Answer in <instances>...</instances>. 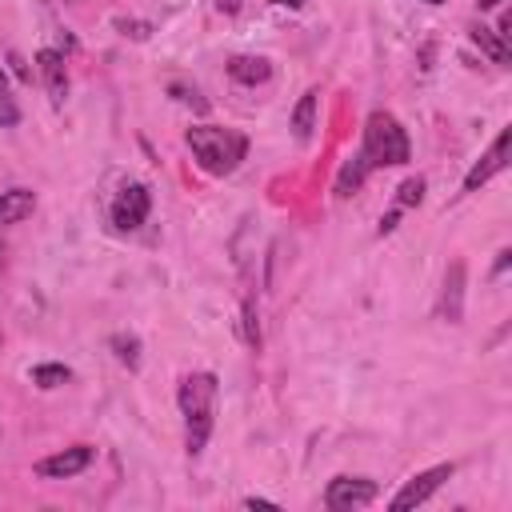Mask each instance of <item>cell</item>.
<instances>
[{
	"mask_svg": "<svg viewBox=\"0 0 512 512\" xmlns=\"http://www.w3.org/2000/svg\"><path fill=\"white\" fill-rule=\"evenodd\" d=\"M408 132L400 128V120L396 116H388V112H372L368 116V124H364V144H360V152L340 168V176H336V196H352L360 184H364V176L372 172V168H396V164H404L408 160Z\"/></svg>",
	"mask_w": 512,
	"mask_h": 512,
	"instance_id": "6da1fadb",
	"label": "cell"
},
{
	"mask_svg": "<svg viewBox=\"0 0 512 512\" xmlns=\"http://www.w3.org/2000/svg\"><path fill=\"white\" fill-rule=\"evenodd\" d=\"M180 416H184V448L188 456H200L212 424H216V376L212 372H188L180 380Z\"/></svg>",
	"mask_w": 512,
	"mask_h": 512,
	"instance_id": "7a4b0ae2",
	"label": "cell"
},
{
	"mask_svg": "<svg viewBox=\"0 0 512 512\" xmlns=\"http://www.w3.org/2000/svg\"><path fill=\"white\" fill-rule=\"evenodd\" d=\"M188 148L196 156V164L212 176H228L240 160H244V148L248 140L236 132V128H216V124H196L188 128Z\"/></svg>",
	"mask_w": 512,
	"mask_h": 512,
	"instance_id": "3957f363",
	"label": "cell"
},
{
	"mask_svg": "<svg viewBox=\"0 0 512 512\" xmlns=\"http://www.w3.org/2000/svg\"><path fill=\"white\" fill-rule=\"evenodd\" d=\"M148 212H152V196H148L144 184H124L112 200V224L120 232H136L148 220Z\"/></svg>",
	"mask_w": 512,
	"mask_h": 512,
	"instance_id": "277c9868",
	"label": "cell"
},
{
	"mask_svg": "<svg viewBox=\"0 0 512 512\" xmlns=\"http://www.w3.org/2000/svg\"><path fill=\"white\" fill-rule=\"evenodd\" d=\"M372 500H376V484L364 480V476H336L324 488V504L332 512H352V508H364Z\"/></svg>",
	"mask_w": 512,
	"mask_h": 512,
	"instance_id": "5b68a950",
	"label": "cell"
},
{
	"mask_svg": "<svg viewBox=\"0 0 512 512\" xmlns=\"http://www.w3.org/2000/svg\"><path fill=\"white\" fill-rule=\"evenodd\" d=\"M448 476H452V464H436V468H428V472H416V476L392 496V508L400 512V508H416V504H424Z\"/></svg>",
	"mask_w": 512,
	"mask_h": 512,
	"instance_id": "8992f818",
	"label": "cell"
},
{
	"mask_svg": "<svg viewBox=\"0 0 512 512\" xmlns=\"http://www.w3.org/2000/svg\"><path fill=\"white\" fill-rule=\"evenodd\" d=\"M88 464H92V448H88V444H72V448H64V452L44 456V460L36 464V472L48 476V480H68V476H80Z\"/></svg>",
	"mask_w": 512,
	"mask_h": 512,
	"instance_id": "52a82bcc",
	"label": "cell"
},
{
	"mask_svg": "<svg viewBox=\"0 0 512 512\" xmlns=\"http://www.w3.org/2000/svg\"><path fill=\"white\" fill-rule=\"evenodd\" d=\"M508 136H512V132H508V128H500V136L492 140V148H488V152L468 168V176H464V192H476L480 184H488V180L508 164Z\"/></svg>",
	"mask_w": 512,
	"mask_h": 512,
	"instance_id": "ba28073f",
	"label": "cell"
},
{
	"mask_svg": "<svg viewBox=\"0 0 512 512\" xmlns=\"http://www.w3.org/2000/svg\"><path fill=\"white\" fill-rule=\"evenodd\" d=\"M36 64H40V80H44L52 104H64V96H68V68H64V56L52 52V48H40V52H36Z\"/></svg>",
	"mask_w": 512,
	"mask_h": 512,
	"instance_id": "9c48e42d",
	"label": "cell"
},
{
	"mask_svg": "<svg viewBox=\"0 0 512 512\" xmlns=\"http://www.w3.org/2000/svg\"><path fill=\"white\" fill-rule=\"evenodd\" d=\"M32 208H36V192H28V188H8V192H0V228L28 220Z\"/></svg>",
	"mask_w": 512,
	"mask_h": 512,
	"instance_id": "30bf717a",
	"label": "cell"
},
{
	"mask_svg": "<svg viewBox=\"0 0 512 512\" xmlns=\"http://www.w3.org/2000/svg\"><path fill=\"white\" fill-rule=\"evenodd\" d=\"M460 316H464V264L452 260L448 280H444V320L460 324Z\"/></svg>",
	"mask_w": 512,
	"mask_h": 512,
	"instance_id": "8fae6325",
	"label": "cell"
},
{
	"mask_svg": "<svg viewBox=\"0 0 512 512\" xmlns=\"http://www.w3.org/2000/svg\"><path fill=\"white\" fill-rule=\"evenodd\" d=\"M228 76L236 84H264L272 76V64L264 56H232L228 60Z\"/></svg>",
	"mask_w": 512,
	"mask_h": 512,
	"instance_id": "7c38bea8",
	"label": "cell"
},
{
	"mask_svg": "<svg viewBox=\"0 0 512 512\" xmlns=\"http://www.w3.org/2000/svg\"><path fill=\"white\" fill-rule=\"evenodd\" d=\"M312 128H316V92H304L300 104L292 108V136H296V144H308Z\"/></svg>",
	"mask_w": 512,
	"mask_h": 512,
	"instance_id": "4fadbf2b",
	"label": "cell"
},
{
	"mask_svg": "<svg viewBox=\"0 0 512 512\" xmlns=\"http://www.w3.org/2000/svg\"><path fill=\"white\" fill-rule=\"evenodd\" d=\"M472 40H476V44H480L496 64H508V60H512V56H508V48H504V36H500V32H492V28H484V24H480V28H472Z\"/></svg>",
	"mask_w": 512,
	"mask_h": 512,
	"instance_id": "5bb4252c",
	"label": "cell"
},
{
	"mask_svg": "<svg viewBox=\"0 0 512 512\" xmlns=\"http://www.w3.org/2000/svg\"><path fill=\"white\" fill-rule=\"evenodd\" d=\"M12 124H20V104H16L12 84H8V76L0 68V128H12Z\"/></svg>",
	"mask_w": 512,
	"mask_h": 512,
	"instance_id": "9a60e30c",
	"label": "cell"
},
{
	"mask_svg": "<svg viewBox=\"0 0 512 512\" xmlns=\"http://www.w3.org/2000/svg\"><path fill=\"white\" fill-rule=\"evenodd\" d=\"M68 376H72V372H68L64 364H36V368H32V384H40V388H60Z\"/></svg>",
	"mask_w": 512,
	"mask_h": 512,
	"instance_id": "2e32d148",
	"label": "cell"
},
{
	"mask_svg": "<svg viewBox=\"0 0 512 512\" xmlns=\"http://www.w3.org/2000/svg\"><path fill=\"white\" fill-rule=\"evenodd\" d=\"M112 348H116L120 364H128V368L140 364V340L136 336H112Z\"/></svg>",
	"mask_w": 512,
	"mask_h": 512,
	"instance_id": "e0dca14e",
	"label": "cell"
},
{
	"mask_svg": "<svg viewBox=\"0 0 512 512\" xmlns=\"http://www.w3.org/2000/svg\"><path fill=\"white\" fill-rule=\"evenodd\" d=\"M420 200H424V180H420V176L404 180L400 192H396V208H412V204H420Z\"/></svg>",
	"mask_w": 512,
	"mask_h": 512,
	"instance_id": "ac0fdd59",
	"label": "cell"
},
{
	"mask_svg": "<svg viewBox=\"0 0 512 512\" xmlns=\"http://www.w3.org/2000/svg\"><path fill=\"white\" fill-rule=\"evenodd\" d=\"M172 92H180V100H184V104H192V108H196V112H204V108H208V104H204V100H200V92H196V88H192V92H188V88H180V84H172Z\"/></svg>",
	"mask_w": 512,
	"mask_h": 512,
	"instance_id": "d6986e66",
	"label": "cell"
},
{
	"mask_svg": "<svg viewBox=\"0 0 512 512\" xmlns=\"http://www.w3.org/2000/svg\"><path fill=\"white\" fill-rule=\"evenodd\" d=\"M396 220H400V208H396V212H388V216L380 220V236H384V232H392V228H396Z\"/></svg>",
	"mask_w": 512,
	"mask_h": 512,
	"instance_id": "ffe728a7",
	"label": "cell"
},
{
	"mask_svg": "<svg viewBox=\"0 0 512 512\" xmlns=\"http://www.w3.org/2000/svg\"><path fill=\"white\" fill-rule=\"evenodd\" d=\"M244 508H276V504H272V500H256V496H248Z\"/></svg>",
	"mask_w": 512,
	"mask_h": 512,
	"instance_id": "44dd1931",
	"label": "cell"
},
{
	"mask_svg": "<svg viewBox=\"0 0 512 512\" xmlns=\"http://www.w3.org/2000/svg\"><path fill=\"white\" fill-rule=\"evenodd\" d=\"M216 4H220L224 12H236V8H240V0H216Z\"/></svg>",
	"mask_w": 512,
	"mask_h": 512,
	"instance_id": "7402d4cb",
	"label": "cell"
},
{
	"mask_svg": "<svg viewBox=\"0 0 512 512\" xmlns=\"http://www.w3.org/2000/svg\"><path fill=\"white\" fill-rule=\"evenodd\" d=\"M476 4H480V12H488V8H500L504 0H476Z\"/></svg>",
	"mask_w": 512,
	"mask_h": 512,
	"instance_id": "603a6c76",
	"label": "cell"
},
{
	"mask_svg": "<svg viewBox=\"0 0 512 512\" xmlns=\"http://www.w3.org/2000/svg\"><path fill=\"white\" fill-rule=\"evenodd\" d=\"M272 4H284V8H300L304 0H272Z\"/></svg>",
	"mask_w": 512,
	"mask_h": 512,
	"instance_id": "cb8c5ba5",
	"label": "cell"
},
{
	"mask_svg": "<svg viewBox=\"0 0 512 512\" xmlns=\"http://www.w3.org/2000/svg\"><path fill=\"white\" fill-rule=\"evenodd\" d=\"M0 260H4V244H0Z\"/></svg>",
	"mask_w": 512,
	"mask_h": 512,
	"instance_id": "d4e9b609",
	"label": "cell"
},
{
	"mask_svg": "<svg viewBox=\"0 0 512 512\" xmlns=\"http://www.w3.org/2000/svg\"><path fill=\"white\" fill-rule=\"evenodd\" d=\"M428 4H440V0H428Z\"/></svg>",
	"mask_w": 512,
	"mask_h": 512,
	"instance_id": "484cf974",
	"label": "cell"
}]
</instances>
